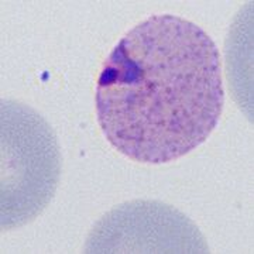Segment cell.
Here are the masks:
<instances>
[{
	"mask_svg": "<svg viewBox=\"0 0 254 254\" xmlns=\"http://www.w3.org/2000/svg\"><path fill=\"white\" fill-rule=\"evenodd\" d=\"M61 154L50 126L27 106L1 102V229L38 216L53 199Z\"/></svg>",
	"mask_w": 254,
	"mask_h": 254,
	"instance_id": "cell-2",
	"label": "cell"
},
{
	"mask_svg": "<svg viewBox=\"0 0 254 254\" xmlns=\"http://www.w3.org/2000/svg\"><path fill=\"white\" fill-rule=\"evenodd\" d=\"M86 253H209L190 219L155 200L123 203L92 229Z\"/></svg>",
	"mask_w": 254,
	"mask_h": 254,
	"instance_id": "cell-3",
	"label": "cell"
},
{
	"mask_svg": "<svg viewBox=\"0 0 254 254\" xmlns=\"http://www.w3.org/2000/svg\"><path fill=\"white\" fill-rule=\"evenodd\" d=\"M95 100L100 130L119 153L143 164L175 161L205 143L222 115L218 47L190 20L154 14L113 48Z\"/></svg>",
	"mask_w": 254,
	"mask_h": 254,
	"instance_id": "cell-1",
	"label": "cell"
}]
</instances>
